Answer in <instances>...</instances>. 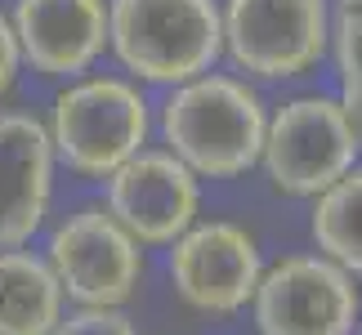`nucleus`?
<instances>
[{
	"label": "nucleus",
	"instance_id": "nucleus-1",
	"mask_svg": "<svg viewBox=\"0 0 362 335\" xmlns=\"http://www.w3.org/2000/svg\"><path fill=\"white\" fill-rule=\"evenodd\" d=\"M264 130V99L246 81L224 72H202L184 86H170V99L161 103L165 152L197 179H238L259 165Z\"/></svg>",
	"mask_w": 362,
	"mask_h": 335
},
{
	"label": "nucleus",
	"instance_id": "nucleus-2",
	"mask_svg": "<svg viewBox=\"0 0 362 335\" xmlns=\"http://www.w3.org/2000/svg\"><path fill=\"white\" fill-rule=\"evenodd\" d=\"M107 49L134 81L184 86L224 54L215 0H107Z\"/></svg>",
	"mask_w": 362,
	"mask_h": 335
},
{
	"label": "nucleus",
	"instance_id": "nucleus-3",
	"mask_svg": "<svg viewBox=\"0 0 362 335\" xmlns=\"http://www.w3.org/2000/svg\"><path fill=\"white\" fill-rule=\"evenodd\" d=\"M54 157L86 179H107L121 161L144 152L152 117L139 86L121 76H81L72 81L45 121Z\"/></svg>",
	"mask_w": 362,
	"mask_h": 335
},
{
	"label": "nucleus",
	"instance_id": "nucleus-4",
	"mask_svg": "<svg viewBox=\"0 0 362 335\" xmlns=\"http://www.w3.org/2000/svg\"><path fill=\"white\" fill-rule=\"evenodd\" d=\"M269 184L286 197H317L358 165V143L336 94H300L269 117L259 148Z\"/></svg>",
	"mask_w": 362,
	"mask_h": 335
},
{
	"label": "nucleus",
	"instance_id": "nucleus-5",
	"mask_svg": "<svg viewBox=\"0 0 362 335\" xmlns=\"http://www.w3.org/2000/svg\"><path fill=\"white\" fill-rule=\"evenodd\" d=\"M224 49L259 81H296L313 72L331 40L327 0H224Z\"/></svg>",
	"mask_w": 362,
	"mask_h": 335
},
{
	"label": "nucleus",
	"instance_id": "nucleus-6",
	"mask_svg": "<svg viewBox=\"0 0 362 335\" xmlns=\"http://www.w3.org/2000/svg\"><path fill=\"white\" fill-rule=\"evenodd\" d=\"M45 264L59 277L63 300L86 309H121L144 282V246L103 206L67 215L49 233Z\"/></svg>",
	"mask_w": 362,
	"mask_h": 335
},
{
	"label": "nucleus",
	"instance_id": "nucleus-7",
	"mask_svg": "<svg viewBox=\"0 0 362 335\" xmlns=\"http://www.w3.org/2000/svg\"><path fill=\"white\" fill-rule=\"evenodd\" d=\"M250 304L259 335H354L362 309L354 273L327 255H282L259 273Z\"/></svg>",
	"mask_w": 362,
	"mask_h": 335
},
{
	"label": "nucleus",
	"instance_id": "nucleus-8",
	"mask_svg": "<svg viewBox=\"0 0 362 335\" xmlns=\"http://www.w3.org/2000/svg\"><path fill=\"white\" fill-rule=\"evenodd\" d=\"M264 273L259 242L233 219H197L170 242V282L197 313H238Z\"/></svg>",
	"mask_w": 362,
	"mask_h": 335
},
{
	"label": "nucleus",
	"instance_id": "nucleus-9",
	"mask_svg": "<svg viewBox=\"0 0 362 335\" xmlns=\"http://www.w3.org/2000/svg\"><path fill=\"white\" fill-rule=\"evenodd\" d=\"M103 211L139 246H170L202 215V184L170 152H134L103 179Z\"/></svg>",
	"mask_w": 362,
	"mask_h": 335
},
{
	"label": "nucleus",
	"instance_id": "nucleus-10",
	"mask_svg": "<svg viewBox=\"0 0 362 335\" xmlns=\"http://www.w3.org/2000/svg\"><path fill=\"white\" fill-rule=\"evenodd\" d=\"M9 27L32 72L81 76L107 49V0H18Z\"/></svg>",
	"mask_w": 362,
	"mask_h": 335
},
{
	"label": "nucleus",
	"instance_id": "nucleus-11",
	"mask_svg": "<svg viewBox=\"0 0 362 335\" xmlns=\"http://www.w3.org/2000/svg\"><path fill=\"white\" fill-rule=\"evenodd\" d=\"M54 143L32 112H0V250L27 246L49 215Z\"/></svg>",
	"mask_w": 362,
	"mask_h": 335
},
{
	"label": "nucleus",
	"instance_id": "nucleus-12",
	"mask_svg": "<svg viewBox=\"0 0 362 335\" xmlns=\"http://www.w3.org/2000/svg\"><path fill=\"white\" fill-rule=\"evenodd\" d=\"M63 286L49 264L23 246L0 250V335H54Z\"/></svg>",
	"mask_w": 362,
	"mask_h": 335
},
{
	"label": "nucleus",
	"instance_id": "nucleus-13",
	"mask_svg": "<svg viewBox=\"0 0 362 335\" xmlns=\"http://www.w3.org/2000/svg\"><path fill=\"white\" fill-rule=\"evenodd\" d=\"M309 233L317 255H327L354 277L362 273V165L344 170L336 184L313 197Z\"/></svg>",
	"mask_w": 362,
	"mask_h": 335
},
{
	"label": "nucleus",
	"instance_id": "nucleus-14",
	"mask_svg": "<svg viewBox=\"0 0 362 335\" xmlns=\"http://www.w3.org/2000/svg\"><path fill=\"white\" fill-rule=\"evenodd\" d=\"M331 59H336L340 86H362V0H344L331 13Z\"/></svg>",
	"mask_w": 362,
	"mask_h": 335
},
{
	"label": "nucleus",
	"instance_id": "nucleus-15",
	"mask_svg": "<svg viewBox=\"0 0 362 335\" xmlns=\"http://www.w3.org/2000/svg\"><path fill=\"white\" fill-rule=\"evenodd\" d=\"M54 335H139V327L121 309H86V304H81L76 313L59 317Z\"/></svg>",
	"mask_w": 362,
	"mask_h": 335
},
{
	"label": "nucleus",
	"instance_id": "nucleus-16",
	"mask_svg": "<svg viewBox=\"0 0 362 335\" xmlns=\"http://www.w3.org/2000/svg\"><path fill=\"white\" fill-rule=\"evenodd\" d=\"M18 67H23V59H18V40H13L9 18L0 13V99L13 90V81H18Z\"/></svg>",
	"mask_w": 362,
	"mask_h": 335
},
{
	"label": "nucleus",
	"instance_id": "nucleus-17",
	"mask_svg": "<svg viewBox=\"0 0 362 335\" xmlns=\"http://www.w3.org/2000/svg\"><path fill=\"white\" fill-rule=\"evenodd\" d=\"M340 107H344V121L354 130V143L362 152V86H340Z\"/></svg>",
	"mask_w": 362,
	"mask_h": 335
}]
</instances>
